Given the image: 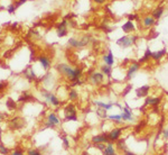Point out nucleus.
<instances>
[{
  "mask_svg": "<svg viewBox=\"0 0 168 155\" xmlns=\"http://www.w3.org/2000/svg\"><path fill=\"white\" fill-rule=\"evenodd\" d=\"M56 71L61 73L64 78H66L70 82H75L81 80L83 74V69L82 67H72L71 65L66 63H58L55 66Z\"/></svg>",
  "mask_w": 168,
  "mask_h": 155,
  "instance_id": "nucleus-1",
  "label": "nucleus"
},
{
  "mask_svg": "<svg viewBox=\"0 0 168 155\" xmlns=\"http://www.w3.org/2000/svg\"><path fill=\"white\" fill-rule=\"evenodd\" d=\"M137 39H138L137 35H123L116 39V45H119L121 49H129L136 44Z\"/></svg>",
  "mask_w": 168,
  "mask_h": 155,
  "instance_id": "nucleus-2",
  "label": "nucleus"
},
{
  "mask_svg": "<svg viewBox=\"0 0 168 155\" xmlns=\"http://www.w3.org/2000/svg\"><path fill=\"white\" fill-rule=\"evenodd\" d=\"M64 117L66 121H78V111L74 103H68L64 108Z\"/></svg>",
  "mask_w": 168,
  "mask_h": 155,
  "instance_id": "nucleus-3",
  "label": "nucleus"
},
{
  "mask_svg": "<svg viewBox=\"0 0 168 155\" xmlns=\"http://www.w3.org/2000/svg\"><path fill=\"white\" fill-rule=\"evenodd\" d=\"M41 97L45 99V102L48 103L50 106H53V107H58L61 103L60 99L56 97V94L52 93L51 91L41 90Z\"/></svg>",
  "mask_w": 168,
  "mask_h": 155,
  "instance_id": "nucleus-4",
  "label": "nucleus"
},
{
  "mask_svg": "<svg viewBox=\"0 0 168 155\" xmlns=\"http://www.w3.org/2000/svg\"><path fill=\"white\" fill-rule=\"evenodd\" d=\"M105 75L101 71H93L92 73L89 74V81L93 86H100L104 82Z\"/></svg>",
  "mask_w": 168,
  "mask_h": 155,
  "instance_id": "nucleus-5",
  "label": "nucleus"
},
{
  "mask_svg": "<svg viewBox=\"0 0 168 155\" xmlns=\"http://www.w3.org/2000/svg\"><path fill=\"white\" fill-rule=\"evenodd\" d=\"M140 66H141V64H140L138 61H132V62H131V64H130L129 66H128V69H127L126 80H127V81H130L132 78L135 77V74L139 71Z\"/></svg>",
  "mask_w": 168,
  "mask_h": 155,
  "instance_id": "nucleus-6",
  "label": "nucleus"
},
{
  "mask_svg": "<svg viewBox=\"0 0 168 155\" xmlns=\"http://www.w3.org/2000/svg\"><path fill=\"white\" fill-rule=\"evenodd\" d=\"M122 131H123V128H122V127H114V128L110 129L109 133H108L109 141L111 143H114V144H116V141H119V140L121 138Z\"/></svg>",
  "mask_w": 168,
  "mask_h": 155,
  "instance_id": "nucleus-7",
  "label": "nucleus"
},
{
  "mask_svg": "<svg viewBox=\"0 0 168 155\" xmlns=\"http://www.w3.org/2000/svg\"><path fill=\"white\" fill-rule=\"evenodd\" d=\"M121 118L123 121H128V123H132L135 121V116L132 110L129 108V106H124L122 108V113H121Z\"/></svg>",
  "mask_w": 168,
  "mask_h": 155,
  "instance_id": "nucleus-8",
  "label": "nucleus"
},
{
  "mask_svg": "<svg viewBox=\"0 0 168 155\" xmlns=\"http://www.w3.org/2000/svg\"><path fill=\"white\" fill-rule=\"evenodd\" d=\"M91 142L93 143V144H100V143H104V144H106V143H109V136H108V133H100V134H96V135H94L93 137H92V140H91Z\"/></svg>",
  "mask_w": 168,
  "mask_h": 155,
  "instance_id": "nucleus-9",
  "label": "nucleus"
},
{
  "mask_svg": "<svg viewBox=\"0 0 168 155\" xmlns=\"http://www.w3.org/2000/svg\"><path fill=\"white\" fill-rule=\"evenodd\" d=\"M161 102V97H146L145 99V103L143 106L147 107V106H150V107H158Z\"/></svg>",
  "mask_w": 168,
  "mask_h": 155,
  "instance_id": "nucleus-10",
  "label": "nucleus"
},
{
  "mask_svg": "<svg viewBox=\"0 0 168 155\" xmlns=\"http://www.w3.org/2000/svg\"><path fill=\"white\" fill-rule=\"evenodd\" d=\"M151 89V87L149 84H145L142 87H139L137 90H136V96L138 98H146L149 96V91Z\"/></svg>",
  "mask_w": 168,
  "mask_h": 155,
  "instance_id": "nucleus-11",
  "label": "nucleus"
},
{
  "mask_svg": "<svg viewBox=\"0 0 168 155\" xmlns=\"http://www.w3.org/2000/svg\"><path fill=\"white\" fill-rule=\"evenodd\" d=\"M56 33L58 37H65L67 35V22L63 20L56 27Z\"/></svg>",
  "mask_w": 168,
  "mask_h": 155,
  "instance_id": "nucleus-12",
  "label": "nucleus"
},
{
  "mask_svg": "<svg viewBox=\"0 0 168 155\" xmlns=\"http://www.w3.org/2000/svg\"><path fill=\"white\" fill-rule=\"evenodd\" d=\"M121 29H122V32H123L126 35H129V34H131L132 32H135V30H136V25H135V23H133V22H131V20H127L123 25L121 26Z\"/></svg>",
  "mask_w": 168,
  "mask_h": 155,
  "instance_id": "nucleus-13",
  "label": "nucleus"
},
{
  "mask_svg": "<svg viewBox=\"0 0 168 155\" xmlns=\"http://www.w3.org/2000/svg\"><path fill=\"white\" fill-rule=\"evenodd\" d=\"M102 61H103L104 64L109 65V66H112L114 64V56H113V53L111 50H108V53L102 56Z\"/></svg>",
  "mask_w": 168,
  "mask_h": 155,
  "instance_id": "nucleus-14",
  "label": "nucleus"
},
{
  "mask_svg": "<svg viewBox=\"0 0 168 155\" xmlns=\"http://www.w3.org/2000/svg\"><path fill=\"white\" fill-rule=\"evenodd\" d=\"M93 103L98 107V108H102V109H105L106 111L111 110L114 106H116V102H103V101H99V100H94Z\"/></svg>",
  "mask_w": 168,
  "mask_h": 155,
  "instance_id": "nucleus-15",
  "label": "nucleus"
},
{
  "mask_svg": "<svg viewBox=\"0 0 168 155\" xmlns=\"http://www.w3.org/2000/svg\"><path fill=\"white\" fill-rule=\"evenodd\" d=\"M103 155H118V151L116 148V145L114 143H106V146H105V150L102 152Z\"/></svg>",
  "mask_w": 168,
  "mask_h": 155,
  "instance_id": "nucleus-16",
  "label": "nucleus"
},
{
  "mask_svg": "<svg viewBox=\"0 0 168 155\" xmlns=\"http://www.w3.org/2000/svg\"><path fill=\"white\" fill-rule=\"evenodd\" d=\"M38 61L40 65H41V67L45 70V71H48L50 69H51V65H52V62H51V60L47 57V56H45V55H40L38 57Z\"/></svg>",
  "mask_w": 168,
  "mask_h": 155,
  "instance_id": "nucleus-17",
  "label": "nucleus"
},
{
  "mask_svg": "<svg viewBox=\"0 0 168 155\" xmlns=\"http://www.w3.org/2000/svg\"><path fill=\"white\" fill-rule=\"evenodd\" d=\"M166 53H167V49L166 47H164V49H161V50H158V51H155L151 53V59L154 60V61H159V60H161L165 55H166Z\"/></svg>",
  "mask_w": 168,
  "mask_h": 155,
  "instance_id": "nucleus-18",
  "label": "nucleus"
},
{
  "mask_svg": "<svg viewBox=\"0 0 168 155\" xmlns=\"http://www.w3.org/2000/svg\"><path fill=\"white\" fill-rule=\"evenodd\" d=\"M156 25V19L150 15V16H146L142 19V26L146 28H151L153 26Z\"/></svg>",
  "mask_w": 168,
  "mask_h": 155,
  "instance_id": "nucleus-19",
  "label": "nucleus"
},
{
  "mask_svg": "<svg viewBox=\"0 0 168 155\" xmlns=\"http://www.w3.org/2000/svg\"><path fill=\"white\" fill-rule=\"evenodd\" d=\"M164 11H165V8L163 7V6H157L155 9L153 10V13H151V16L155 18L156 20H159L161 17H163V15H164Z\"/></svg>",
  "mask_w": 168,
  "mask_h": 155,
  "instance_id": "nucleus-20",
  "label": "nucleus"
},
{
  "mask_svg": "<svg viewBox=\"0 0 168 155\" xmlns=\"http://www.w3.org/2000/svg\"><path fill=\"white\" fill-rule=\"evenodd\" d=\"M47 121L52 123V124L56 125V126L61 125V118L57 116L56 113H54V111H51V113L47 115Z\"/></svg>",
  "mask_w": 168,
  "mask_h": 155,
  "instance_id": "nucleus-21",
  "label": "nucleus"
},
{
  "mask_svg": "<svg viewBox=\"0 0 168 155\" xmlns=\"http://www.w3.org/2000/svg\"><path fill=\"white\" fill-rule=\"evenodd\" d=\"M151 53L153 52L150 51V49L149 47H147L146 49V51H145V53H143V55H142L141 57L138 60V62L141 64V63H146V62H148L149 60H150V57H151Z\"/></svg>",
  "mask_w": 168,
  "mask_h": 155,
  "instance_id": "nucleus-22",
  "label": "nucleus"
},
{
  "mask_svg": "<svg viewBox=\"0 0 168 155\" xmlns=\"http://www.w3.org/2000/svg\"><path fill=\"white\" fill-rule=\"evenodd\" d=\"M100 71L103 73L105 77L111 78V75H112V72H113V69H112V66H109V65L103 64V65H101Z\"/></svg>",
  "mask_w": 168,
  "mask_h": 155,
  "instance_id": "nucleus-23",
  "label": "nucleus"
},
{
  "mask_svg": "<svg viewBox=\"0 0 168 155\" xmlns=\"http://www.w3.org/2000/svg\"><path fill=\"white\" fill-rule=\"evenodd\" d=\"M116 151H120V152H123L124 150H127V143L124 138H120L119 141L116 142Z\"/></svg>",
  "mask_w": 168,
  "mask_h": 155,
  "instance_id": "nucleus-24",
  "label": "nucleus"
},
{
  "mask_svg": "<svg viewBox=\"0 0 168 155\" xmlns=\"http://www.w3.org/2000/svg\"><path fill=\"white\" fill-rule=\"evenodd\" d=\"M108 119H109V120H112V121H113L114 124H116V125L122 124L121 114H111V115H108Z\"/></svg>",
  "mask_w": 168,
  "mask_h": 155,
  "instance_id": "nucleus-25",
  "label": "nucleus"
},
{
  "mask_svg": "<svg viewBox=\"0 0 168 155\" xmlns=\"http://www.w3.org/2000/svg\"><path fill=\"white\" fill-rule=\"evenodd\" d=\"M24 74H25V78H26L27 80H29V81H34L36 79V74H35V72H34V70L31 67L26 69L24 71Z\"/></svg>",
  "mask_w": 168,
  "mask_h": 155,
  "instance_id": "nucleus-26",
  "label": "nucleus"
},
{
  "mask_svg": "<svg viewBox=\"0 0 168 155\" xmlns=\"http://www.w3.org/2000/svg\"><path fill=\"white\" fill-rule=\"evenodd\" d=\"M68 45L71 47H73V49H81V47H83L81 42H80V39L74 38V37H71V38L68 39Z\"/></svg>",
  "mask_w": 168,
  "mask_h": 155,
  "instance_id": "nucleus-27",
  "label": "nucleus"
},
{
  "mask_svg": "<svg viewBox=\"0 0 168 155\" xmlns=\"http://www.w3.org/2000/svg\"><path fill=\"white\" fill-rule=\"evenodd\" d=\"M67 96H68V100L70 101H76L78 99V92L75 89H71V90L68 91Z\"/></svg>",
  "mask_w": 168,
  "mask_h": 155,
  "instance_id": "nucleus-28",
  "label": "nucleus"
},
{
  "mask_svg": "<svg viewBox=\"0 0 168 155\" xmlns=\"http://www.w3.org/2000/svg\"><path fill=\"white\" fill-rule=\"evenodd\" d=\"M18 100L19 101H25V102H27V101H30V100H34L35 101V98L31 94H29L28 92H23V94L19 97Z\"/></svg>",
  "mask_w": 168,
  "mask_h": 155,
  "instance_id": "nucleus-29",
  "label": "nucleus"
},
{
  "mask_svg": "<svg viewBox=\"0 0 168 155\" xmlns=\"http://www.w3.org/2000/svg\"><path fill=\"white\" fill-rule=\"evenodd\" d=\"M106 113H108V111H106L105 109L98 108L96 111H95V115L99 117V118H101V119H108V114H106Z\"/></svg>",
  "mask_w": 168,
  "mask_h": 155,
  "instance_id": "nucleus-30",
  "label": "nucleus"
},
{
  "mask_svg": "<svg viewBox=\"0 0 168 155\" xmlns=\"http://www.w3.org/2000/svg\"><path fill=\"white\" fill-rule=\"evenodd\" d=\"M9 153H10V150H9L7 146H5L3 143H2V141L0 140V154L1 155H9Z\"/></svg>",
  "mask_w": 168,
  "mask_h": 155,
  "instance_id": "nucleus-31",
  "label": "nucleus"
},
{
  "mask_svg": "<svg viewBox=\"0 0 168 155\" xmlns=\"http://www.w3.org/2000/svg\"><path fill=\"white\" fill-rule=\"evenodd\" d=\"M6 104H7V108H9L10 110H13V109H16L17 108V104H16V101H13L11 98H9L8 100H7V102H6Z\"/></svg>",
  "mask_w": 168,
  "mask_h": 155,
  "instance_id": "nucleus-32",
  "label": "nucleus"
},
{
  "mask_svg": "<svg viewBox=\"0 0 168 155\" xmlns=\"http://www.w3.org/2000/svg\"><path fill=\"white\" fill-rule=\"evenodd\" d=\"M131 90H132V84H127L126 87H123V90L121 92V96L122 97H126Z\"/></svg>",
  "mask_w": 168,
  "mask_h": 155,
  "instance_id": "nucleus-33",
  "label": "nucleus"
},
{
  "mask_svg": "<svg viewBox=\"0 0 168 155\" xmlns=\"http://www.w3.org/2000/svg\"><path fill=\"white\" fill-rule=\"evenodd\" d=\"M94 145V147L96 148V150H99L100 152H103L104 150H105V146H106V144H104V143H100V144H93Z\"/></svg>",
  "mask_w": 168,
  "mask_h": 155,
  "instance_id": "nucleus-34",
  "label": "nucleus"
},
{
  "mask_svg": "<svg viewBox=\"0 0 168 155\" xmlns=\"http://www.w3.org/2000/svg\"><path fill=\"white\" fill-rule=\"evenodd\" d=\"M27 155H43L38 150H34V148H29L27 150Z\"/></svg>",
  "mask_w": 168,
  "mask_h": 155,
  "instance_id": "nucleus-35",
  "label": "nucleus"
},
{
  "mask_svg": "<svg viewBox=\"0 0 168 155\" xmlns=\"http://www.w3.org/2000/svg\"><path fill=\"white\" fill-rule=\"evenodd\" d=\"M44 126H45L46 128H51V129H55V128H56V125H54V124L50 123V121H47V120L44 123Z\"/></svg>",
  "mask_w": 168,
  "mask_h": 155,
  "instance_id": "nucleus-36",
  "label": "nucleus"
},
{
  "mask_svg": "<svg viewBox=\"0 0 168 155\" xmlns=\"http://www.w3.org/2000/svg\"><path fill=\"white\" fill-rule=\"evenodd\" d=\"M7 11L10 13V15H13L15 11H16V7H15V5H9L8 8H7Z\"/></svg>",
  "mask_w": 168,
  "mask_h": 155,
  "instance_id": "nucleus-37",
  "label": "nucleus"
},
{
  "mask_svg": "<svg viewBox=\"0 0 168 155\" xmlns=\"http://www.w3.org/2000/svg\"><path fill=\"white\" fill-rule=\"evenodd\" d=\"M128 20H131V22H135L137 18H138V15L137 13H129L128 16Z\"/></svg>",
  "mask_w": 168,
  "mask_h": 155,
  "instance_id": "nucleus-38",
  "label": "nucleus"
},
{
  "mask_svg": "<svg viewBox=\"0 0 168 155\" xmlns=\"http://www.w3.org/2000/svg\"><path fill=\"white\" fill-rule=\"evenodd\" d=\"M161 134H163V137H164V140H165V141H168V127H166V128L163 129Z\"/></svg>",
  "mask_w": 168,
  "mask_h": 155,
  "instance_id": "nucleus-39",
  "label": "nucleus"
},
{
  "mask_svg": "<svg viewBox=\"0 0 168 155\" xmlns=\"http://www.w3.org/2000/svg\"><path fill=\"white\" fill-rule=\"evenodd\" d=\"M10 155H25L24 154V152L21 151V150H19V148H17V150H15L11 152V154Z\"/></svg>",
  "mask_w": 168,
  "mask_h": 155,
  "instance_id": "nucleus-40",
  "label": "nucleus"
},
{
  "mask_svg": "<svg viewBox=\"0 0 168 155\" xmlns=\"http://www.w3.org/2000/svg\"><path fill=\"white\" fill-rule=\"evenodd\" d=\"M62 140H63V145H64L65 148H68L70 147V142H68V140L66 138V137H62Z\"/></svg>",
  "mask_w": 168,
  "mask_h": 155,
  "instance_id": "nucleus-41",
  "label": "nucleus"
},
{
  "mask_svg": "<svg viewBox=\"0 0 168 155\" xmlns=\"http://www.w3.org/2000/svg\"><path fill=\"white\" fill-rule=\"evenodd\" d=\"M122 153H123V155H136V153H133L132 151H130V150H128V148L124 150Z\"/></svg>",
  "mask_w": 168,
  "mask_h": 155,
  "instance_id": "nucleus-42",
  "label": "nucleus"
},
{
  "mask_svg": "<svg viewBox=\"0 0 168 155\" xmlns=\"http://www.w3.org/2000/svg\"><path fill=\"white\" fill-rule=\"evenodd\" d=\"M94 3H96V5H104L108 0H92Z\"/></svg>",
  "mask_w": 168,
  "mask_h": 155,
  "instance_id": "nucleus-43",
  "label": "nucleus"
},
{
  "mask_svg": "<svg viewBox=\"0 0 168 155\" xmlns=\"http://www.w3.org/2000/svg\"><path fill=\"white\" fill-rule=\"evenodd\" d=\"M7 87V83H0V90H3Z\"/></svg>",
  "mask_w": 168,
  "mask_h": 155,
  "instance_id": "nucleus-44",
  "label": "nucleus"
},
{
  "mask_svg": "<svg viewBox=\"0 0 168 155\" xmlns=\"http://www.w3.org/2000/svg\"><path fill=\"white\" fill-rule=\"evenodd\" d=\"M17 26H18V23H13V26H11V27H13V28H16Z\"/></svg>",
  "mask_w": 168,
  "mask_h": 155,
  "instance_id": "nucleus-45",
  "label": "nucleus"
},
{
  "mask_svg": "<svg viewBox=\"0 0 168 155\" xmlns=\"http://www.w3.org/2000/svg\"><path fill=\"white\" fill-rule=\"evenodd\" d=\"M82 155H90V153H89L88 151H85V152H83V154Z\"/></svg>",
  "mask_w": 168,
  "mask_h": 155,
  "instance_id": "nucleus-46",
  "label": "nucleus"
},
{
  "mask_svg": "<svg viewBox=\"0 0 168 155\" xmlns=\"http://www.w3.org/2000/svg\"><path fill=\"white\" fill-rule=\"evenodd\" d=\"M3 118V115H2V113H0V120Z\"/></svg>",
  "mask_w": 168,
  "mask_h": 155,
  "instance_id": "nucleus-47",
  "label": "nucleus"
}]
</instances>
